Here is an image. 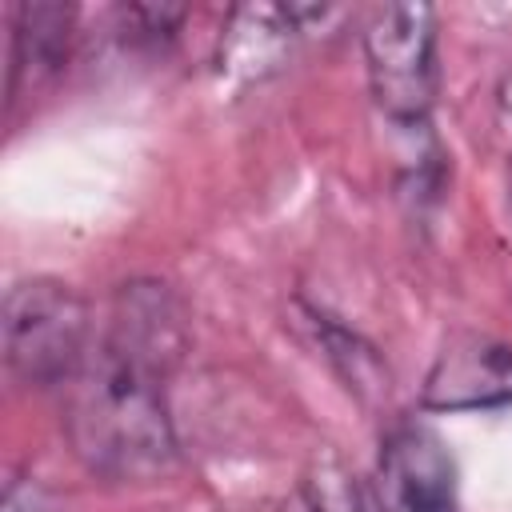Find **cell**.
<instances>
[{
    "label": "cell",
    "mask_w": 512,
    "mask_h": 512,
    "mask_svg": "<svg viewBox=\"0 0 512 512\" xmlns=\"http://www.w3.org/2000/svg\"><path fill=\"white\" fill-rule=\"evenodd\" d=\"M164 376L136 352L96 336L64 392V432L76 460L124 484H144L176 464V428L168 416Z\"/></svg>",
    "instance_id": "1"
},
{
    "label": "cell",
    "mask_w": 512,
    "mask_h": 512,
    "mask_svg": "<svg viewBox=\"0 0 512 512\" xmlns=\"http://www.w3.org/2000/svg\"><path fill=\"white\" fill-rule=\"evenodd\" d=\"M96 336L80 292L52 276L16 280L4 292V360L28 388H64L88 360Z\"/></svg>",
    "instance_id": "2"
},
{
    "label": "cell",
    "mask_w": 512,
    "mask_h": 512,
    "mask_svg": "<svg viewBox=\"0 0 512 512\" xmlns=\"http://www.w3.org/2000/svg\"><path fill=\"white\" fill-rule=\"evenodd\" d=\"M364 64L384 120L396 132L424 128L440 88L436 12L428 4H392L372 12L364 24Z\"/></svg>",
    "instance_id": "3"
},
{
    "label": "cell",
    "mask_w": 512,
    "mask_h": 512,
    "mask_svg": "<svg viewBox=\"0 0 512 512\" xmlns=\"http://www.w3.org/2000/svg\"><path fill=\"white\" fill-rule=\"evenodd\" d=\"M376 488L384 512H460L456 464L424 424H396L380 440Z\"/></svg>",
    "instance_id": "4"
},
{
    "label": "cell",
    "mask_w": 512,
    "mask_h": 512,
    "mask_svg": "<svg viewBox=\"0 0 512 512\" xmlns=\"http://www.w3.org/2000/svg\"><path fill=\"white\" fill-rule=\"evenodd\" d=\"M328 8L316 4H244L228 12V24L216 44V76L232 92L268 80L284 68L296 40L308 32V20H324Z\"/></svg>",
    "instance_id": "5"
},
{
    "label": "cell",
    "mask_w": 512,
    "mask_h": 512,
    "mask_svg": "<svg viewBox=\"0 0 512 512\" xmlns=\"http://www.w3.org/2000/svg\"><path fill=\"white\" fill-rule=\"evenodd\" d=\"M420 404L428 412H480L512 404V348L480 332L452 336L420 384Z\"/></svg>",
    "instance_id": "6"
},
{
    "label": "cell",
    "mask_w": 512,
    "mask_h": 512,
    "mask_svg": "<svg viewBox=\"0 0 512 512\" xmlns=\"http://www.w3.org/2000/svg\"><path fill=\"white\" fill-rule=\"evenodd\" d=\"M104 336L140 360L156 364L160 372H172L188 348V328H184V308L172 296L168 284L160 280H132L120 284L112 296L108 328Z\"/></svg>",
    "instance_id": "7"
},
{
    "label": "cell",
    "mask_w": 512,
    "mask_h": 512,
    "mask_svg": "<svg viewBox=\"0 0 512 512\" xmlns=\"http://www.w3.org/2000/svg\"><path fill=\"white\" fill-rule=\"evenodd\" d=\"M72 4H16L12 8V100L20 88H36L48 76L60 72L68 60V40H72Z\"/></svg>",
    "instance_id": "8"
},
{
    "label": "cell",
    "mask_w": 512,
    "mask_h": 512,
    "mask_svg": "<svg viewBox=\"0 0 512 512\" xmlns=\"http://www.w3.org/2000/svg\"><path fill=\"white\" fill-rule=\"evenodd\" d=\"M312 324H316V336H320L324 356L332 360V368L344 376V384L356 396L368 400V396H384L388 392L384 360L376 356V348L360 332H352V328H344V324H336L332 316H320V312H312Z\"/></svg>",
    "instance_id": "9"
},
{
    "label": "cell",
    "mask_w": 512,
    "mask_h": 512,
    "mask_svg": "<svg viewBox=\"0 0 512 512\" xmlns=\"http://www.w3.org/2000/svg\"><path fill=\"white\" fill-rule=\"evenodd\" d=\"M276 512H368V504L356 476H348L340 464H320L284 496Z\"/></svg>",
    "instance_id": "10"
},
{
    "label": "cell",
    "mask_w": 512,
    "mask_h": 512,
    "mask_svg": "<svg viewBox=\"0 0 512 512\" xmlns=\"http://www.w3.org/2000/svg\"><path fill=\"white\" fill-rule=\"evenodd\" d=\"M120 24H124V36L132 44H164L176 36L180 20H184V8H172V4H128L116 12Z\"/></svg>",
    "instance_id": "11"
},
{
    "label": "cell",
    "mask_w": 512,
    "mask_h": 512,
    "mask_svg": "<svg viewBox=\"0 0 512 512\" xmlns=\"http://www.w3.org/2000/svg\"><path fill=\"white\" fill-rule=\"evenodd\" d=\"M4 512H60V500L36 476H12L4 488Z\"/></svg>",
    "instance_id": "12"
},
{
    "label": "cell",
    "mask_w": 512,
    "mask_h": 512,
    "mask_svg": "<svg viewBox=\"0 0 512 512\" xmlns=\"http://www.w3.org/2000/svg\"><path fill=\"white\" fill-rule=\"evenodd\" d=\"M496 108H500V120L512 128V68L500 76V84H496Z\"/></svg>",
    "instance_id": "13"
}]
</instances>
